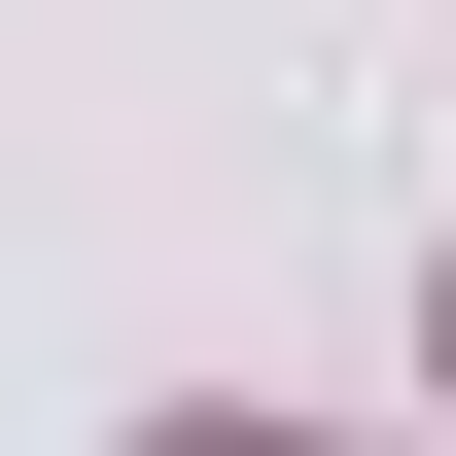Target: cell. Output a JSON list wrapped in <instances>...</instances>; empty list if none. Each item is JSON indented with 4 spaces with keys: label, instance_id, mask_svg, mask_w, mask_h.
<instances>
[{
    "label": "cell",
    "instance_id": "cell-1",
    "mask_svg": "<svg viewBox=\"0 0 456 456\" xmlns=\"http://www.w3.org/2000/svg\"><path fill=\"white\" fill-rule=\"evenodd\" d=\"M175 456H281V421H175Z\"/></svg>",
    "mask_w": 456,
    "mask_h": 456
},
{
    "label": "cell",
    "instance_id": "cell-2",
    "mask_svg": "<svg viewBox=\"0 0 456 456\" xmlns=\"http://www.w3.org/2000/svg\"><path fill=\"white\" fill-rule=\"evenodd\" d=\"M421 351H456V281H421Z\"/></svg>",
    "mask_w": 456,
    "mask_h": 456
}]
</instances>
